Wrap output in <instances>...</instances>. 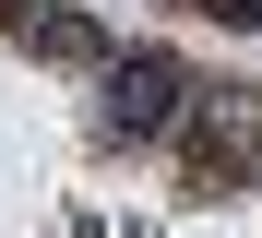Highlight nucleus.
Wrapping results in <instances>:
<instances>
[{"label":"nucleus","instance_id":"nucleus-1","mask_svg":"<svg viewBox=\"0 0 262 238\" xmlns=\"http://www.w3.org/2000/svg\"><path fill=\"white\" fill-rule=\"evenodd\" d=\"M191 119V72L179 60H107V131H131V143H155V131H179Z\"/></svg>","mask_w":262,"mask_h":238},{"label":"nucleus","instance_id":"nucleus-3","mask_svg":"<svg viewBox=\"0 0 262 238\" xmlns=\"http://www.w3.org/2000/svg\"><path fill=\"white\" fill-rule=\"evenodd\" d=\"M203 12H227V24H262V0H203Z\"/></svg>","mask_w":262,"mask_h":238},{"label":"nucleus","instance_id":"nucleus-2","mask_svg":"<svg viewBox=\"0 0 262 238\" xmlns=\"http://www.w3.org/2000/svg\"><path fill=\"white\" fill-rule=\"evenodd\" d=\"M0 24H12V48H36V60H107V36L83 12H36V0H0Z\"/></svg>","mask_w":262,"mask_h":238}]
</instances>
